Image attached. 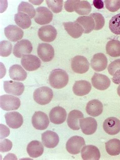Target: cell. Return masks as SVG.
<instances>
[{
    "label": "cell",
    "mask_w": 120,
    "mask_h": 160,
    "mask_svg": "<svg viewBox=\"0 0 120 160\" xmlns=\"http://www.w3.org/2000/svg\"><path fill=\"white\" fill-rule=\"evenodd\" d=\"M69 75L65 70L62 69L53 70L49 77L50 86L56 89H60L68 84Z\"/></svg>",
    "instance_id": "6da1fadb"
},
{
    "label": "cell",
    "mask_w": 120,
    "mask_h": 160,
    "mask_svg": "<svg viewBox=\"0 0 120 160\" xmlns=\"http://www.w3.org/2000/svg\"><path fill=\"white\" fill-rule=\"evenodd\" d=\"M33 97L36 103L45 105L51 101L53 97V92L51 88L49 87H40L34 92Z\"/></svg>",
    "instance_id": "7a4b0ae2"
},
{
    "label": "cell",
    "mask_w": 120,
    "mask_h": 160,
    "mask_svg": "<svg viewBox=\"0 0 120 160\" xmlns=\"http://www.w3.org/2000/svg\"><path fill=\"white\" fill-rule=\"evenodd\" d=\"M21 105L20 99L9 95H2L0 97L1 108L6 111L17 110Z\"/></svg>",
    "instance_id": "3957f363"
},
{
    "label": "cell",
    "mask_w": 120,
    "mask_h": 160,
    "mask_svg": "<svg viewBox=\"0 0 120 160\" xmlns=\"http://www.w3.org/2000/svg\"><path fill=\"white\" fill-rule=\"evenodd\" d=\"M71 67L76 73H85L89 70V62L84 56H77L72 58Z\"/></svg>",
    "instance_id": "277c9868"
},
{
    "label": "cell",
    "mask_w": 120,
    "mask_h": 160,
    "mask_svg": "<svg viewBox=\"0 0 120 160\" xmlns=\"http://www.w3.org/2000/svg\"><path fill=\"white\" fill-rule=\"evenodd\" d=\"M85 145V140L83 137L75 136L70 138L67 141L66 150L72 155H77L80 153Z\"/></svg>",
    "instance_id": "5b68a950"
},
{
    "label": "cell",
    "mask_w": 120,
    "mask_h": 160,
    "mask_svg": "<svg viewBox=\"0 0 120 160\" xmlns=\"http://www.w3.org/2000/svg\"><path fill=\"white\" fill-rule=\"evenodd\" d=\"M32 49L31 42L28 40H22L15 44L14 46L13 53L16 57L21 58L24 55L31 53Z\"/></svg>",
    "instance_id": "8992f818"
},
{
    "label": "cell",
    "mask_w": 120,
    "mask_h": 160,
    "mask_svg": "<svg viewBox=\"0 0 120 160\" xmlns=\"http://www.w3.org/2000/svg\"><path fill=\"white\" fill-rule=\"evenodd\" d=\"M53 17L52 13L47 8L39 7L36 9V15L34 20L39 25H47L52 21Z\"/></svg>",
    "instance_id": "52a82bcc"
},
{
    "label": "cell",
    "mask_w": 120,
    "mask_h": 160,
    "mask_svg": "<svg viewBox=\"0 0 120 160\" xmlns=\"http://www.w3.org/2000/svg\"><path fill=\"white\" fill-rule=\"evenodd\" d=\"M31 123L36 130H44L47 128L50 121L46 113L42 111H36L32 116Z\"/></svg>",
    "instance_id": "ba28073f"
},
{
    "label": "cell",
    "mask_w": 120,
    "mask_h": 160,
    "mask_svg": "<svg viewBox=\"0 0 120 160\" xmlns=\"http://www.w3.org/2000/svg\"><path fill=\"white\" fill-rule=\"evenodd\" d=\"M21 64L26 70L34 71L40 67L41 62L36 56L32 54H26L22 58Z\"/></svg>",
    "instance_id": "9c48e42d"
},
{
    "label": "cell",
    "mask_w": 120,
    "mask_h": 160,
    "mask_svg": "<svg viewBox=\"0 0 120 160\" xmlns=\"http://www.w3.org/2000/svg\"><path fill=\"white\" fill-rule=\"evenodd\" d=\"M38 36L42 41L51 42L55 40L57 32L55 28L51 25L43 26L38 31Z\"/></svg>",
    "instance_id": "30bf717a"
},
{
    "label": "cell",
    "mask_w": 120,
    "mask_h": 160,
    "mask_svg": "<svg viewBox=\"0 0 120 160\" xmlns=\"http://www.w3.org/2000/svg\"><path fill=\"white\" fill-rule=\"evenodd\" d=\"M37 53L42 61L49 62L54 58V48L49 44L40 43L38 45Z\"/></svg>",
    "instance_id": "8fae6325"
},
{
    "label": "cell",
    "mask_w": 120,
    "mask_h": 160,
    "mask_svg": "<svg viewBox=\"0 0 120 160\" xmlns=\"http://www.w3.org/2000/svg\"><path fill=\"white\" fill-rule=\"evenodd\" d=\"M92 86L100 91L107 90L111 85V80L108 76L95 73L91 79Z\"/></svg>",
    "instance_id": "7c38bea8"
},
{
    "label": "cell",
    "mask_w": 120,
    "mask_h": 160,
    "mask_svg": "<svg viewBox=\"0 0 120 160\" xmlns=\"http://www.w3.org/2000/svg\"><path fill=\"white\" fill-rule=\"evenodd\" d=\"M24 88L23 83L20 82H14L13 80L4 82V91L7 94L19 96L23 94Z\"/></svg>",
    "instance_id": "4fadbf2b"
},
{
    "label": "cell",
    "mask_w": 120,
    "mask_h": 160,
    "mask_svg": "<svg viewBox=\"0 0 120 160\" xmlns=\"http://www.w3.org/2000/svg\"><path fill=\"white\" fill-rule=\"evenodd\" d=\"M5 118L7 125L12 129H18L23 124V117L16 111L6 113L5 114Z\"/></svg>",
    "instance_id": "5bb4252c"
},
{
    "label": "cell",
    "mask_w": 120,
    "mask_h": 160,
    "mask_svg": "<svg viewBox=\"0 0 120 160\" xmlns=\"http://www.w3.org/2000/svg\"><path fill=\"white\" fill-rule=\"evenodd\" d=\"M103 128L108 134L115 135L120 132V121L115 117H110L104 121Z\"/></svg>",
    "instance_id": "9a60e30c"
},
{
    "label": "cell",
    "mask_w": 120,
    "mask_h": 160,
    "mask_svg": "<svg viewBox=\"0 0 120 160\" xmlns=\"http://www.w3.org/2000/svg\"><path fill=\"white\" fill-rule=\"evenodd\" d=\"M108 62L107 57L103 53H96L91 60V66L96 72H101L107 68Z\"/></svg>",
    "instance_id": "2e32d148"
},
{
    "label": "cell",
    "mask_w": 120,
    "mask_h": 160,
    "mask_svg": "<svg viewBox=\"0 0 120 160\" xmlns=\"http://www.w3.org/2000/svg\"><path fill=\"white\" fill-rule=\"evenodd\" d=\"M67 113L65 109L56 106L52 109L49 113V118L52 123L60 125L64 123L66 120Z\"/></svg>",
    "instance_id": "e0dca14e"
},
{
    "label": "cell",
    "mask_w": 120,
    "mask_h": 160,
    "mask_svg": "<svg viewBox=\"0 0 120 160\" xmlns=\"http://www.w3.org/2000/svg\"><path fill=\"white\" fill-rule=\"evenodd\" d=\"M80 126L84 134L90 135L93 134L97 128L96 119L91 117L80 119Z\"/></svg>",
    "instance_id": "ac0fdd59"
},
{
    "label": "cell",
    "mask_w": 120,
    "mask_h": 160,
    "mask_svg": "<svg viewBox=\"0 0 120 160\" xmlns=\"http://www.w3.org/2000/svg\"><path fill=\"white\" fill-rule=\"evenodd\" d=\"M6 37L12 42H17L22 39L23 36V31L15 25H9L4 29Z\"/></svg>",
    "instance_id": "d6986e66"
},
{
    "label": "cell",
    "mask_w": 120,
    "mask_h": 160,
    "mask_svg": "<svg viewBox=\"0 0 120 160\" xmlns=\"http://www.w3.org/2000/svg\"><path fill=\"white\" fill-rule=\"evenodd\" d=\"M42 141L43 145L49 148H55L60 142V137L55 132L47 131L42 134Z\"/></svg>",
    "instance_id": "ffe728a7"
},
{
    "label": "cell",
    "mask_w": 120,
    "mask_h": 160,
    "mask_svg": "<svg viewBox=\"0 0 120 160\" xmlns=\"http://www.w3.org/2000/svg\"><path fill=\"white\" fill-rule=\"evenodd\" d=\"M84 118V115L81 111L73 110L69 113L67 119V123L69 127L73 130H80V119Z\"/></svg>",
    "instance_id": "44dd1931"
},
{
    "label": "cell",
    "mask_w": 120,
    "mask_h": 160,
    "mask_svg": "<svg viewBox=\"0 0 120 160\" xmlns=\"http://www.w3.org/2000/svg\"><path fill=\"white\" fill-rule=\"evenodd\" d=\"M81 157L84 160H98L100 159V151L94 145H87L81 150Z\"/></svg>",
    "instance_id": "7402d4cb"
},
{
    "label": "cell",
    "mask_w": 120,
    "mask_h": 160,
    "mask_svg": "<svg viewBox=\"0 0 120 160\" xmlns=\"http://www.w3.org/2000/svg\"><path fill=\"white\" fill-rule=\"evenodd\" d=\"M63 25L67 33L74 39L80 38L84 33L82 27L77 22H66Z\"/></svg>",
    "instance_id": "603a6c76"
},
{
    "label": "cell",
    "mask_w": 120,
    "mask_h": 160,
    "mask_svg": "<svg viewBox=\"0 0 120 160\" xmlns=\"http://www.w3.org/2000/svg\"><path fill=\"white\" fill-rule=\"evenodd\" d=\"M92 88L91 84L86 80L76 81L73 87V92L78 96L88 95Z\"/></svg>",
    "instance_id": "cb8c5ba5"
},
{
    "label": "cell",
    "mask_w": 120,
    "mask_h": 160,
    "mask_svg": "<svg viewBox=\"0 0 120 160\" xmlns=\"http://www.w3.org/2000/svg\"><path fill=\"white\" fill-rule=\"evenodd\" d=\"M103 106L100 101L92 100L89 101L86 107V110L88 115L92 117H98L103 113Z\"/></svg>",
    "instance_id": "d4e9b609"
},
{
    "label": "cell",
    "mask_w": 120,
    "mask_h": 160,
    "mask_svg": "<svg viewBox=\"0 0 120 160\" xmlns=\"http://www.w3.org/2000/svg\"><path fill=\"white\" fill-rule=\"evenodd\" d=\"M26 149L27 153L31 157L36 158L43 155L44 147L40 141L34 140L28 143Z\"/></svg>",
    "instance_id": "484cf974"
},
{
    "label": "cell",
    "mask_w": 120,
    "mask_h": 160,
    "mask_svg": "<svg viewBox=\"0 0 120 160\" xmlns=\"http://www.w3.org/2000/svg\"><path fill=\"white\" fill-rule=\"evenodd\" d=\"M10 78L12 80L24 81L27 78V73L23 68L19 65H14L10 68L9 70Z\"/></svg>",
    "instance_id": "4316f807"
},
{
    "label": "cell",
    "mask_w": 120,
    "mask_h": 160,
    "mask_svg": "<svg viewBox=\"0 0 120 160\" xmlns=\"http://www.w3.org/2000/svg\"><path fill=\"white\" fill-rule=\"evenodd\" d=\"M75 22L79 23L82 27L85 34H89L94 29V21L93 18L90 15L79 17Z\"/></svg>",
    "instance_id": "83f0119b"
},
{
    "label": "cell",
    "mask_w": 120,
    "mask_h": 160,
    "mask_svg": "<svg viewBox=\"0 0 120 160\" xmlns=\"http://www.w3.org/2000/svg\"><path fill=\"white\" fill-rule=\"evenodd\" d=\"M74 10L80 15H87L91 11L92 7L90 4L86 1L77 0L74 5Z\"/></svg>",
    "instance_id": "f1b7e54d"
},
{
    "label": "cell",
    "mask_w": 120,
    "mask_h": 160,
    "mask_svg": "<svg viewBox=\"0 0 120 160\" xmlns=\"http://www.w3.org/2000/svg\"><path fill=\"white\" fill-rule=\"evenodd\" d=\"M16 25L22 29H27L31 25V18L27 14L22 12H18L14 16Z\"/></svg>",
    "instance_id": "f546056e"
},
{
    "label": "cell",
    "mask_w": 120,
    "mask_h": 160,
    "mask_svg": "<svg viewBox=\"0 0 120 160\" xmlns=\"http://www.w3.org/2000/svg\"><path fill=\"white\" fill-rule=\"evenodd\" d=\"M107 53L112 57H120V41L118 40H112L106 45Z\"/></svg>",
    "instance_id": "4dcf8cb0"
},
{
    "label": "cell",
    "mask_w": 120,
    "mask_h": 160,
    "mask_svg": "<svg viewBox=\"0 0 120 160\" xmlns=\"http://www.w3.org/2000/svg\"><path fill=\"white\" fill-rule=\"evenodd\" d=\"M105 149L109 155L118 156L120 153V140L113 139L105 143Z\"/></svg>",
    "instance_id": "1f68e13d"
},
{
    "label": "cell",
    "mask_w": 120,
    "mask_h": 160,
    "mask_svg": "<svg viewBox=\"0 0 120 160\" xmlns=\"http://www.w3.org/2000/svg\"><path fill=\"white\" fill-rule=\"evenodd\" d=\"M18 12H22L27 14L31 18H35L36 10L34 6L30 3L22 2L18 7Z\"/></svg>",
    "instance_id": "d6a6232c"
},
{
    "label": "cell",
    "mask_w": 120,
    "mask_h": 160,
    "mask_svg": "<svg viewBox=\"0 0 120 160\" xmlns=\"http://www.w3.org/2000/svg\"><path fill=\"white\" fill-rule=\"evenodd\" d=\"M111 31L116 35H120V13L113 16L109 22Z\"/></svg>",
    "instance_id": "836d02e7"
},
{
    "label": "cell",
    "mask_w": 120,
    "mask_h": 160,
    "mask_svg": "<svg viewBox=\"0 0 120 160\" xmlns=\"http://www.w3.org/2000/svg\"><path fill=\"white\" fill-rule=\"evenodd\" d=\"M46 2L49 8L54 13H58L62 11L64 4L62 0H47Z\"/></svg>",
    "instance_id": "e575fe53"
},
{
    "label": "cell",
    "mask_w": 120,
    "mask_h": 160,
    "mask_svg": "<svg viewBox=\"0 0 120 160\" xmlns=\"http://www.w3.org/2000/svg\"><path fill=\"white\" fill-rule=\"evenodd\" d=\"M12 45L11 42L4 40L0 43V55L3 57L9 56L12 52Z\"/></svg>",
    "instance_id": "d590c367"
},
{
    "label": "cell",
    "mask_w": 120,
    "mask_h": 160,
    "mask_svg": "<svg viewBox=\"0 0 120 160\" xmlns=\"http://www.w3.org/2000/svg\"><path fill=\"white\" fill-rule=\"evenodd\" d=\"M92 17L95 22V28L94 30L98 31L103 29L105 25V19L101 14L99 13H93L90 15Z\"/></svg>",
    "instance_id": "8d00e7d4"
},
{
    "label": "cell",
    "mask_w": 120,
    "mask_h": 160,
    "mask_svg": "<svg viewBox=\"0 0 120 160\" xmlns=\"http://www.w3.org/2000/svg\"><path fill=\"white\" fill-rule=\"evenodd\" d=\"M105 7L111 12H116L120 9V0H107L104 1Z\"/></svg>",
    "instance_id": "74e56055"
},
{
    "label": "cell",
    "mask_w": 120,
    "mask_h": 160,
    "mask_svg": "<svg viewBox=\"0 0 120 160\" xmlns=\"http://www.w3.org/2000/svg\"><path fill=\"white\" fill-rule=\"evenodd\" d=\"M108 69L109 74L112 76H113L117 71L120 69V59L115 60L114 61L111 62L108 66Z\"/></svg>",
    "instance_id": "f35d334b"
},
{
    "label": "cell",
    "mask_w": 120,
    "mask_h": 160,
    "mask_svg": "<svg viewBox=\"0 0 120 160\" xmlns=\"http://www.w3.org/2000/svg\"><path fill=\"white\" fill-rule=\"evenodd\" d=\"M12 146L13 144L12 142L8 139H5L3 140V141H1L0 151L1 152H9L11 150Z\"/></svg>",
    "instance_id": "ab89813d"
},
{
    "label": "cell",
    "mask_w": 120,
    "mask_h": 160,
    "mask_svg": "<svg viewBox=\"0 0 120 160\" xmlns=\"http://www.w3.org/2000/svg\"><path fill=\"white\" fill-rule=\"evenodd\" d=\"M76 1H66L65 3L64 7L66 11L69 12H74V3H76Z\"/></svg>",
    "instance_id": "60d3db41"
},
{
    "label": "cell",
    "mask_w": 120,
    "mask_h": 160,
    "mask_svg": "<svg viewBox=\"0 0 120 160\" xmlns=\"http://www.w3.org/2000/svg\"><path fill=\"white\" fill-rule=\"evenodd\" d=\"M113 76V82L115 84H120V69L117 71Z\"/></svg>",
    "instance_id": "b9f144b4"
},
{
    "label": "cell",
    "mask_w": 120,
    "mask_h": 160,
    "mask_svg": "<svg viewBox=\"0 0 120 160\" xmlns=\"http://www.w3.org/2000/svg\"><path fill=\"white\" fill-rule=\"evenodd\" d=\"M93 5L96 8L101 9L104 7V3L101 0H94L93 1Z\"/></svg>",
    "instance_id": "7bdbcfd3"
},
{
    "label": "cell",
    "mask_w": 120,
    "mask_h": 160,
    "mask_svg": "<svg viewBox=\"0 0 120 160\" xmlns=\"http://www.w3.org/2000/svg\"><path fill=\"white\" fill-rule=\"evenodd\" d=\"M117 92L118 95H119V96L120 97V86H119V87H118V88Z\"/></svg>",
    "instance_id": "ee69618b"
}]
</instances>
